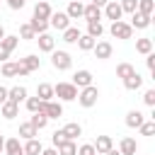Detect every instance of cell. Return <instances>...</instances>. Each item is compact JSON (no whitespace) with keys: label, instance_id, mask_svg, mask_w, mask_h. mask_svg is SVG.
Masks as SVG:
<instances>
[{"label":"cell","instance_id":"1","mask_svg":"<svg viewBox=\"0 0 155 155\" xmlns=\"http://www.w3.org/2000/svg\"><path fill=\"white\" fill-rule=\"evenodd\" d=\"M75 99L80 102V107L90 109V107H94V104H97V99H99V90H97L94 85H87V87H82V90L78 92V97H75Z\"/></svg>","mask_w":155,"mask_h":155},{"label":"cell","instance_id":"2","mask_svg":"<svg viewBox=\"0 0 155 155\" xmlns=\"http://www.w3.org/2000/svg\"><path fill=\"white\" fill-rule=\"evenodd\" d=\"M53 97H58L61 102H73L78 97V87L73 82H58L53 87Z\"/></svg>","mask_w":155,"mask_h":155},{"label":"cell","instance_id":"3","mask_svg":"<svg viewBox=\"0 0 155 155\" xmlns=\"http://www.w3.org/2000/svg\"><path fill=\"white\" fill-rule=\"evenodd\" d=\"M51 63H53V68L56 70H70V65H73V58H70V53L68 51H51Z\"/></svg>","mask_w":155,"mask_h":155},{"label":"cell","instance_id":"4","mask_svg":"<svg viewBox=\"0 0 155 155\" xmlns=\"http://www.w3.org/2000/svg\"><path fill=\"white\" fill-rule=\"evenodd\" d=\"M109 31H111V36H114V39H131L133 27H131L128 22H124V19H116V22H111Z\"/></svg>","mask_w":155,"mask_h":155},{"label":"cell","instance_id":"5","mask_svg":"<svg viewBox=\"0 0 155 155\" xmlns=\"http://www.w3.org/2000/svg\"><path fill=\"white\" fill-rule=\"evenodd\" d=\"M39 111L46 114L48 119H61V116H63V107H61V102H53V99L41 102V109H39Z\"/></svg>","mask_w":155,"mask_h":155},{"label":"cell","instance_id":"6","mask_svg":"<svg viewBox=\"0 0 155 155\" xmlns=\"http://www.w3.org/2000/svg\"><path fill=\"white\" fill-rule=\"evenodd\" d=\"M48 27H53V29L63 31V29H68V27H70V17H68L65 12H51V17H48Z\"/></svg>","mask_w":155,"mask_h":155},{"label":"cell","instance_id":"7","mask_svg":"<svg viewBox=\"0 0 155 155\" xmlns=\"http://www.w3.org/2000/svg\"><path fill=\"white\" fill-rule=\"evenodd\" d=\"M102 15H104L107 19H111V22H116V19H121L124 10H121V5H119L116 0H109V2L102 7Z\"/></svg>","mask_w":155,"mask_h":155},{"label":"cell","instance_id":"8","mask_svg":"<svg viewBox=\"0 0 155 155\" xmlns=\"http://www.w3.org/2000/svg\"><path fill=\"white\" fill-rule=\"evenodd\" d=\"M92 51H94V58H99V61L111 58V44H109V41H94Z\"/></svg>","mask_w":155,"mask_h":155},{"label":"cell","instance_id":"9","mask_svg":"<svg viewBox=\"0 0 155 155\" xmlns=\"http://www.w3.org/2000/svg\"><path fill=\"white\" fill-rule=\"evenodd\" d=\"M36 41H39V51H44V53H51L53 48H56V39L51 36V34H36Z\"/></svg>","mask_w":155,"mask_h":155},{"label":"cell","instance_id":"10","mask_svg":"<svg viewBox=\"0 0 155 155\" xmlns=\"http://www.w3.org/2000/svg\"><path fill=\"white\" fill-rule=\"evenodd\" d=\"M150 19L153 17H148V15H143V12H131V27L133 29H145V27H150Z\"/></svg>","mask_w":155,"mask_h":155},{"label":"cell","instance_id":"11","mask_svg":"<svg viewBox=\"0 0 155 155\" xmlns=\"http://www.w3.org/2000/svg\"><path fill=\"white\" fill-rule=\"evenodd\" d=\"M2 153H5V155H24V148H22L19 138H7V140H5Z\"/></svg>","mask_w":155,"mask_h":155},{"label":"cell","instance_id":"12","mask_svg":"<svg viewBox=\"0 0 155 155\" xmlns=\"http://www.w3.org/2000/svg\"><path fill=\"white\" fill-rule=\"evenodd\" d=\"M19 114V104H15V102H10V99H5L2 104H0V116H5V119H15Z\"/></svg>","mask_w":155,"mask_h":155},{"label":"cell","instance_id":"13","mask_svg":"<svg viewBox=\"0 0 155 155\" xmlns=\"http://www.w3.org/2000/svg\"><path fill=\"white\" fill-rule=\"evenodd\" d=\"M61 131H63V136H65L68 140H75L78 136H82V126H80L78 121H70V124H65Z\"/></svg>","mask_w":155,"mask_h":155},{"label":"cell","instance_id":"14","mask_svg":"<svg viewBox=\"0 0 155 155\" xmlns=\"http://www.w3.org/2000/svg\"><path fill=\"white\" fill-rule=\"evenodd\" d=\"M111 148H114L111 136H97V140H94V153H97V155H104V153L111 150Z\"/></svg>","mask_w":155,"mask_h":155},{"label":"cell","instance_id":"15","mask_svg":"<svg viewBox=\"0 0 155 155\" xmlns=\"http://www.w3.org/2000/svg\"><path fill=\"white\" fill-rule=\"evenodd\" d=\"M82 10H85L82 0H70V2H68V10H65V15H68L70 19H80V17H82Z\"/></svg>","mask_w":155,"mask_h":155},{"label":"cell","instance_id":"16","mask_svg":"<svg viewBox=\"0 0 155 155\" xmlns=\"http://www.w3.org/2000/svg\"><path fill=\"white\" fill-rule=\"evenodd\" d=\"M82 17L87 19V22H99L102 19V7H97V5H85V10H82Z\"/></svg>","mask_w":155,"mask_h":155},{"label":"cell","instance_id":"17","mask_svg":"<svg viewBox=\"0 0 155 155\" xmlns=\"http://www.w3.org/2000/svg\"><path fill=\"white\" fill-rule=\"evenodd\" d=\"M73 85H75V87H87V85H92V73H90V70H78V73L73 75Z\"/></svg>","mask_w":155,"mask_h":155},{"label":"cell","instance_id":"18","mask_svg":"<svg viewBox=\"0 0 155 155\" xmlns=\"http://www.w3.org/2000/svg\"><path fill=\"white\" fill-rule=\"evenodd\" d=\"M7 99H10V102H15V104L24 102V99H27V87H22V85L10 87V90H7Z\"/></svg>","mask_w":155,"mask_h":155},{"label":"cell","instance_id":"19","mask_svg":"<svg viewBox=\"0 0 155 155\" xmlns=\"http://www.w3.org/2000/svg\"><path fill=\"white\" fill-rule=\"evenodd\" d=\"M51 5H48V0H39L36 5H34V17H41V19H48L51 17Z\"/></svg>","mask_w":155,"mask_h":155},{"label":"cell","instance_id":"20","mask_svg":"<svg viewBox=\"0 0 155 155\" xmlns=\"http://www.w3.org/2000/svg\"><path fill=\"white\" fill-rule=\"evenodd\" d=\"M136 150H138V143L133 138H121V143H119V153L121 155H136Z\"/></svg>","mask_w":155,"mask_h":155},{"label":"cell","instance_id":"21","mask_svg":"<svg viewBox=\"0 0 155 155\" xmlns=\"http://www.w3.org/2000/svg\"><path fill=\"white\" fill-rule=\"evenodd\" d=\"M140 85H143V78H140L138 73H131L128 78H124V87H126V90H131V92L140 90Z\"/></svg>","mask_w":155,"mask_h":155},{"label":"cell","instance_id":"22","mask_svg":"<svg viewBox=\"0 0 155 155\" xmlns=\"http://www.w3.org/2000/svg\"><path fill=\"white\" fill-rule=\"evenodd\" d=\"M143 121H145V116H143L138 109H133V111H128V114H126V126H128V128H138Z\"/></svg>","mask_w":155,"mask_h":155},{"label":"cell","instance_id":"23","mask_svg":"<svg viewBox=\"0 0 155 155\" xmlns=\"http://www.w3.org/2000/svg\"><path fill=\"white\" fill-rule=\"evenodd\" d=\"M22 148H24V155H41V150H44L41 140H36V138H29Z\"/></svg>","mask_w":155,"mask_h":155},{"label":"cell","instance_id":"24","mask_svg":"<svg viewBox=\"0 0 155 155\" xmlns=\"http://www.w3.org/2000/svg\"><path fill=\"white\" fill-rule=\"evenodd\" d=\"M36 97H39L41 102H48V99H53V85H48V82H41V85L36 87Z\"/></svg>","mask_w":155,"mask_h":155},{"label":"cell","instance_id":"25","mask_svg":"<svg viewBox=\"0 0 155 155\" xmlns=\"http://www.w3.org/2000/svg\"><path fill=\"white\" fill-rule=\"evenodd\" d=\"M56 150H58V155H75L78 153V145H75V140H63V143H58L56 145Z\"/></svg>","mask_w":155,"mask_h":155},{"label":"cell","instance_id":"26","mask_svg":"<svg viewBox=\"0 0 155 155\" xmlns=\"http://www.w3.org/2000/svg\"><path fill=\"white\" fill-rule=\"evenodd\" d=\"M19 63L29 70V73H34V70H39V65H41V58L39 56H24V58H19Z\"/></svg>","mask_w":155,"mask_h":155},{"label":"cell","instance_id":"27","mask_svg":"<svg viewBox=\"0 0 155 155\" xmlns=\"http://www.w3.org/2000/svg\"><path fill=\"white\" fill-rule=\"evenodd\" d=\"M29 27H31V31H34V34H44V31L48 29V19H41V17H31Z\"/></svg>","mask_w":155,"mask_h":155},{"label":"cell","instance_id":"28","mask_svg":"<svg viewBox=\"0 0 155 155\" xmlns=\"http://www.w3.org/2000/svg\"><path fill=\"white\" fill-rule=\"evenodd\" d=\"M29 124H31L36 131H41V128L48 124V116H46V114H41V111H34V116L29 119Z\"/></svg>","mask_w":155,"mask_h":155},{"label":"cell","instance_id":"29","mask_svg":"<svg viewBox=\"0 0 155 155\" xmlns=\"http://www.w3.org/2000/svg\"><path fill=\"white\" fill-rule=\"evenodd\" d=\"M36 133H39V131H36L29 121H27V124H19V138L29 140V138H36Z\"/></svg>","mask_w":155,"mask_h":155},{"label":"cell","instance_id":"30","mask_svg":"<svg viewBox=\"0 0 155 155\" xmlns=\"http://www.w3.org/2000/svg\"><path fill=\"white\" fill-rule=\"evenodd\" d=\"M80 39V29L78 27H68V29H63V41L65 44H75Z\"/></svg>","mask_w":155,"mask_h":155},{"label":"cell","instance_id":"31","mask_svg":"<svg viewBox=\"0 0 155 155\" xmlns=\"http://www.w3.org/2000/svg\"><path fill=\"white\" fill-rule=\"evenodd\" d=\"M17 44H19V36H7V34H5V36L0 39V46H2L5 51H10V53L17 48Z\"/></svg>","mask_w":155,"mask_h":155},{"label":"cell","instance_id":"32","mask_svg":"<svg viewBox=\"0 0 155 155\" xmlns=\"http://www.w3.org/2000/svg\"><path fill=\"white\" fill-rule=\"evenodd\" d=\"M94 41H97V39H92L90 34H80V39H78L75 44L80 46V51H92V46H94Z\"/></svg>","mask_w":155,"mask_h":155},{"label":"cell","instance_id":"33","mask_svg":"<svg viewBox=\"0 0 155 155\" xmlns=\"http://www.w3.org/2000/svg\"><path fill=\"white\" fill-rule=\"evenodd\" d=\"M87 34H90L92 39H99V36L104 34V27H102V22H87Z\"/></svg>","mask_w":155,"mask_h":155},{"label":"cell","instance_id":"34","mask_svg":"<svg viewBox=\"0 0 155 155\" xmlns=\"http://www.w3.org/2000/svg\"><path fill=\"white\" fill-rule=\"evenodd\" d=\"M136 10H138V12H143V15H148V17H153V10H155V2H153V0H138V5H136Z\"/></svg>","mask_w":155,"mask_h":155},{"label":"cell","instance_id":"35","mask_svg":"<svg viewBox=\"0 0 155 155\" xmlns=\"http://www.w3.org/2000/svg\"><path fill=\"white\" fill-rule=\"evenodd\" d=\"M136 51L143 53V56L150 53V51H153V39H138V41H136Z\"/></svg>","mask_w":155,"mask_h":155},{"label":"cell","instance_id":"36","mask_svg":"<svg viewBox=\"0 0 155 155\" xmlns=\"http://www.w3.org/2000/svg\"><path fill=\"white\" fill-rule=\"evenodd\" d=\"M131 73H136V68H133L131 63H119V65H116V78L124 80V78H128Z\"/></svg>","mask_w":155,"mask_h":155},{"label":"cell","instance_id":"37","mask_svg":"<svg viewBox=\"0 0 155 155\" xmlns=\"http://www.w3.org/2000/svg\"><path fill=\"white\" fill-rule=\"evenodd\" d=\"M15 75H17V63L5 61L2 63V78H15Z\"/></svg>","mask_w":155,"mask_h":155},{"label":"cell","instance_id":"38","mask_svg":"<svg viewBox=\"0 0 155 155\" xmlns=\"http://www.w3.org/2000/svg\"><path fill=\"white\" fill-rule=\"evenodd\" d=\"M24 102H27V109H29V111H31V114H34V111H39V109H41V99H39V97H27V99H24Z\"/></svg>","mask_w":155,"mask_h":155},{"label":"cell","instance_id":"39","mask_svg":"<svg viewBox=\"0 0 155 155\" xmlns=\"http://www.w3.org/2000/svg\"><path fill=\"white\" fill-rule=\"evenodd\" d=\"M138 131H140L143 136H153V133H155V121H143V124L138 126Z\"/></svg>","mask_w":155,"mask_h":155},{"label":"cell","instance_id":"40","mask_svg":"<svg viewBox=\"0 0 155 155\" xmlns=\"http://www.w3.org/2000/svg\"><path fill=\"white\" fill-rule=\"evenodd\" d=\"M19 36H22V39H29V41H31V39H36V34H34V31H31V27H29V22L19 27Z\"/></svg>","mask_w":155,"mask_h":155},{"label":"cell","instance_id":"41","mask_svg":"<svg viewBox=\"0 0 155 155\" xmlns=\"http://www.w3.org/2000/svg\"><path fill=\"white\" fill-rule=\"evenodd\" d=\"M119 5H121V10H124V12H136V5H138V0H121Z\"/></svg>","mask_w":155,"mask_h":155},{"label":"cell","instance_id":"42","mask_svg":"<svg viewBox=\"0 0 155 155\" xmlns=\"http://www.w3.org/2000/svg\"><path fill=\"white\" fill-rule=\"evenodd\" d=\"M75 155H97V153H94V145L85 143V145H80V148H78V153H75Z\"/></svg>","mask_w":155,"mask_h":155},{"label":"cell","instance_id":"43","mask_svg":"<svg viewBox=\"0 0 155 155\" xmlns=\"http://www.w3.org/2000/svg\"><path fill=\"white\" fill-rule=\"evenodd\" d=\"M143 102H145V107H155V90H148L143 94Z\"/></svg>","mask_w":155,"mask_h":155},{"label":"cell","instance_id":"44","mask_svg":"<svg viewBox=\"0 0 155 155\" xmlns=\"http://www.w3.org/2000/svg\"><path fill=\"white\" fill-rule=\"evenodd\" d=\"M145 65H148V70H155V53L153 51L145 53Z\"/></svg>","mask_w":155,"mask_h":155},{"label":"cell","instance_id":"45","mask_svg":"<svg viewBox=\"0 0 155 155\" xmlns=\"http://www.w3.org/2000/svg\"><path fill=\"white\" fill-rule=\"evenodd\" d=\"M24 2H27V0H7L10 10H22V7H24Z\"/></svg>","mask_w":155,"mask_h":155},{"label":"cell","instance_id":"46","mask_svg":"<svg viewBox=\"0 0 155 155\" xmlns=\"http://www.w3.org/2000/svg\"><path fill=\"white\" fill-rule=\"evenodd\" d=\"M51 140H53V145H58V143H63V140H65V136H63V131H56V133L51 136Z\"/></svg>","mask_w":155,"mask_h":155},{"label":"cell","instance_id":"47","mask_svg":"<svg viewBox=\"0 0 155 155\" xmlns=\"http://www.w3.org/2000/svg\"><path fill=\"white\" fill-rule=\"evenodd\" d=\"M17 75H29V70H27L22 63H17Z\"/></svg>","mask_w":155,"mask_h":155},{"label":"cell","instance_id":"48","mask_svg":"<svg viewBox=\"0 0 155 155\" xmlns=\"http://www.w3.org/2000/svg\"><path fill=\"white\" fill-rule=\"evenodd\" d=\"M7 58H10V51H5V48H2V46H0V61H2V63H5V61H7Z\"/></svg>","mask_w":155,"mask_h":155},{"label":"cell","instance_id":"49","mask_svg":"<svg viewBox=\"0 0 155 155\" xmlns=\"http://www.w3.org/2000/svg\"><path fill=\"white\" fill-rule=\"evenodd\" d=\"M5 99H7V87H2V85H0V104H2Z\"/></svg>","mask_w":155,"mask_h":155},{"label":"cell","instance_id":"50","mask_svg":"<svg viewBox=\"0 0 155 155\" xmlns=\"http://www.w3.org/2000/svg\"><path fill=\"white\" fill-rule=\"evenodd\" d=\"M41 155H58L56 148H48V150H41Z\"/></svg>","mask_w":155,"mask_h":155},{"label":"cell","instance_id":"51","mask_svg":"<svg viewBox=\"0 0 155 155\" xmlns=\"http://www.w3.org/2000/svg\"><path fill=\"white\" fill-rule=\"evenodd\" d=\"M109 0H92V5H97V7H104Z\"/></svg>","mask_w":155,"mask_h":155},{"label":"cell","instance_id":"52","mask_svg":"<svg viewBox=\"0 0 155 155\" xmlns=\"http://www.w3.org/2000/svg\"><path fill=\"white\" fill-rule=\"evenodd\" d=\"M104 155H121V153H119V150H114V148H111V150H107V153H104Z\"/></svg>","mask_w":155,"mask_h":155},{"label":"cell","instance_id":"53","mask_svg":"<svg viewBox=\"0 0 155 155\" xmlns=\"http://www.w3.org/2000/svg\"><path fill=\"white\" fill-rule=\"evenodd\" d=\"M2 148H5V138L0 136V153H2Z\"/></svg>","mask_w":155,"mask_h":155},{"label":"cell","instance_id":"54","mask_svg":"<svg viewBox=\"0 0 155 155\" xmlns=\"http://www.w3.org/2000/svg\"><path fill=\"white\" fill-rule=\"evenodd\" d=\"M2 36H5V29H2V27H0V39H2Z\"/></svg>","mask_w":155,"mask_h":155}]
</instances>
